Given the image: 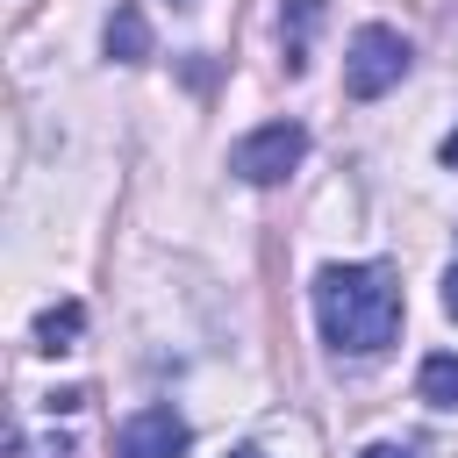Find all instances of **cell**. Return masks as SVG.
<instances>
[{
	"mask_svg": "<svg viewBox=\"0 0 458 458\" xmlns=\"http://www.w3.org/2000/svg\"><path fill=\"white\" fill-rule=\"evenodd\" d=\"M193 444V429H186V415H172V408H136L122 429H114V451L122 458H179Z\"/></svg>",
	"mask_w": 458,
	"mask_h": 458,
	"instance_id": "obj_4",
	"label": "cell"
},
{
	"mask_svg": "<svg viewBox=\"0 0 458 458\" xmlns=\"http://www.w3.org/2000/svg\"><path fill=\"white\" fill-rule=\"evenodd\" d=\"M322 7H329V0H286V7H279V43H286V72H301V64H308V36L322 29Z\"/></svg>",
	"mask_w": 458,
	"mask_h": 458,
	"instance_id": "obj_6",
	"label": "cell"
},
{
	"mask_svg": "<svg viewBox=\"0 0 458 458\" xmlns=\"http://www.w3.org/2000/svg\"><path fill=\"white\" fill-rule=\"evenodd\" d=\"M79 329H86V308H79V301H57V308L36 315V351H72Z\"/></svg>",
	"mask_w": 458,
	"mask_h": 458,
	"instance_id": "obj_7",
	"label": "cell"
},
{
	"mask_svg": "<svg viewBox=\"0 0 458 458\" xmlns=\"http://www.w3.org/2000/svg\"><path fill=\"white\" fill-rule=\"evenodd\" d=\"M365 458H415V451H408V444H372Z\"/></svg>",
	"mask_w": 458,
	"mask_h": 458,
	"instance_id": "obj_10",
	"label": "cell"
},
{
	"mask_svg": "<svg viewBox=\"0 0 458 458\" xmlns=\"http://www.w3.org/2000/svg\"><path fill=\"white\" fill-rule=\"evenodd\" d=\"M301 157H308V129H301V122H265V129H250V136L229 150V172L250 179V186H279Z\"/></svg>",
	"mask_w": 458,
	"mask_h": 458,
	"instance_id": "obj_3",
	"label": "cell"
},
{
	"mask_svg": "<svg viewBox=\"0 0 458 458\" xmlns=\"http://www.w3.org/2000/svg\"><path fill=\"white\" fill-rule=\"evenodd\" d=\"M422 401L429 408H458V351H437V358H422Z\"/></svg>",
	"mask_w": 458,
	"mask_h": 458,
	"instance_id": "obj_8",
	"label": "cell"
},
{
	"mask_svg": "<svg viewBox=\"0 0 458 458\" xmlns=\"http://www.w3.org/2000/svg\"><path fill=\"white\" fill-rule=\"evenodd\" d=\"M322 336L351 358H372L401 336V279L386 265H322L315 272Z\"/></svg>",
	"mask_w": 458,
	"mask_h": 458,
	"instance_id": "obj_1",
	"label": "cell"
},
{
	"mask_svg": "<svg viewBox=\"0 0 458 458\" xmlns=\"http://www.w3.org/2000/svg\"><path fill=\"white\" fill-rule=\"evenodd\" d=\"M401 79H408V36L386 29V21H365L351 36V50H344V93L351 100H379Z\"/></svg>",
	"mask_w": 458,
	"mask_h": 458,
	"instance_id": "obj_2",
	"label": "cell"
},
{
	"mask_svg": "<svg viewBox=\"0 0 458 458\" xmlns=\"http://www.w3.org/2000/svg\"><path fill=\"white\" fill-rule=\"evenodd\" d=\"M229 458H265V451H229Z\"/></svg>",
	"mask_w": 458,
	"mask_h": 458,
	"instance_id": "obj_12",
	"label": "cell"
},
{
	"mask_svg": "<svg viewBox=\"0 0 458 458\" xmlns=\"http://www.w3.org/2000/svg\"><path fill=\"white\" fill-rule=\"evenodd\" d=\"M444 165H451V172H458V129H451V136H444Z\"/></svg>",
	"mask_w": 458,
	"mask_h": 458,
	"instance_id": "obj_11",
	"label": "cell"
},
{
	"mask_svg": "<svg viewBox=\"0 0 458 458\" xmlns=\"http://www.w3.org/2000/svg\"><path fill=\"white\" fill-rule=\"evenodd\" d=\"M444 315L458 322V265H451V279H444Z\"/></svg>",
	"mask_w": 458,
	"mask_h": 458,
	"instance_id": "obj_9",
	"label": "cell"
},
{
	"mask_svg": "<svg viewBox=\"0 0 458 458\" xmlns=\"http://www.w3.org/2000/svg\"><path fill=\"white\" fill-rule=\"evenodd\" d=\"M107 57H114V64H143V57H150V21H143V7L122 0V7L107 14Z\"/></svg>",
	"mask_w": 458,
	"mask_h": 458,
	"instance_id": "obj_5",
	"label": "cell"
}]
</instances>
